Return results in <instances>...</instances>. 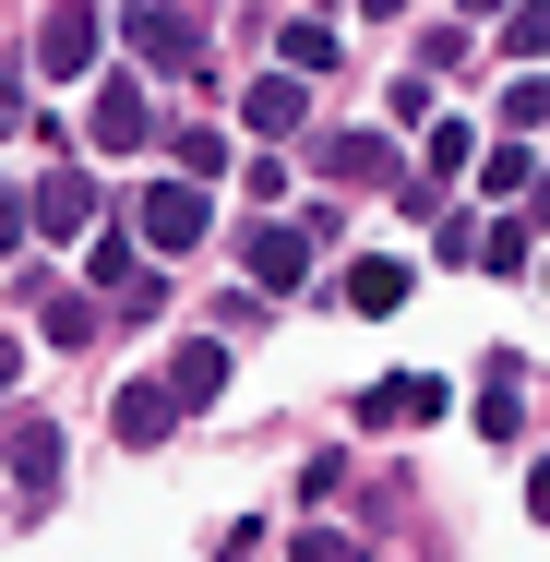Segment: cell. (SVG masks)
Returning <instances> with one entry per match:
<instances>
[{
	"mask_svg": "<svg viewBox=\"0 0 550 562\" xmlns=\"http://www.w3.org/2000/svg\"><path fill=\"white\" fill-rule=\"evenodd\" d=\"M503 48H515V60H550V0H527V12H515V36H503Z\"/></svg>",
	"mask_w": 550,
	"mask_h": 562,
	"instance_id": "cell-21",
	"label": "cell"
},
{
	"mask_svg": "<svg viewBox=\"0 0 550 562\" xmlns=\"http://www.w3.org/2000/svg\"><path fill=\"white\" fill-rule=\"evenodd\" d=\"M324 239H335V216H324V204H312V216H276V227H251V288H312Z\"/></svg>",
	"mask_w": 550,
	"mask_h": 562,
	"instance_id": "cell-1",
	"label": "cell"
},
{
	"mask_svg": "<svg viewBox=\"0 0 550 562\" xmlns=\"http://www.w3.org/2000/svg\"><path fill=\"white\" fill-rule=\"evenodd\" d=\"M479 431H491V443H515V371H491V395H479Z\"/></svg>",
	"mask_w": 550,
	"mask_h": 562,
	"instance_id": "cell-20",
	"label": "cell"
},
{
	"mask_svg": "<svg viewBox=\"0 0 550 562\" xmlns=\"http://www.w3.org/2000/svg\"><path fill=\"white\" fill-rule=\"evenodd\" d=\"M85 132H97V156L144 144V132H156V120H144V85H132V72H97V109H85Z\"/></svg>",
	"mask_w": 550,
	"mask_h": 562,
	"instance_id": "cell-8",
	"label": "cell"
},
{
	"mask_svg": "<svg viewBox=\"0 0 550 562\" xmlns=\"http://www.w3.org/2000/svg\"><path fill=\"white\" fill-rule=\"evenodd\" d=\"M312 156H324V180H335V192H371V180H395V144H383V132H324Z\"/></svg>",
	"mask_w": 550,
	"mask_h": 562,
	"instance_id": "cell-9",
	"label": "cell"
},
{
	"mask_svg": "<svg viewBox=\"0 0 550 562\" xmlns=\"http://www.w3.org/2000/svg\"><path fill=\"white\" fill-rule=\"evenodd\" d=\"M120 443H168V431H180V383H120Z\"/></svg>",
	"mask_w": 550,
	"mask_h": 562,
	"instance_id": "cell-10",
	"label": "cell"
},
{
	"mask_svg": "<svg viewBox=\"0 0 550 562\" xmlns=\"http://www.w3.org/2000/svg\"><path fill=\"white\" fill-rule=\"evenodd\" d=\"M539 251H527V227H479V276H527Z\"/></svg>",
	"mask_w": 550,
	"mask_h": 562,
	"instance_id": "cell-18",
	"label": "cell"
},
{
	"mask_svg": "<svg viewBox=\"0 0 550 562\" xmlns=\"http://www.w3.org/2000/svg\"><path fill=\"white\" fill-rule=\"evenodd\" d=\"M371 12H407V0H371Z\"/></svg>",
	"mask_w": 550,
	"mask_h": 562,
	"instance_id": "cell-25",
	"label": "cell"
},
{
	"mask_svg": "<svg viewBox=\"0 0 550 562\" xmlns=\"http://www.w3.org/2000/svg\"><path fill=\"white\" fill-rule=\"evenodd\" d=\"M276 72H300V85L335 72V24H288V36H276Z\"/></svg>",
	"mask_w": 550,
	"mask_h": 562,
	"instance_id": "cell-15",
	"label": "cell"
},
{
	"mask_svg": "<svg viewBox=\"0 0 550 562\" xmlns=\"http://www.w3.org/2000/svg\"><path fill=\"white\" fill-rule=\"evenodd\" d=\"M24 216L48 227V239H97V180H85V168H48V180L24 192Z\"/></svg>",
	"mask_w": 550,
	"mask_h": 562,
	"instance_id": "cell-5",
	"label": "cell"
},
{
	"mask_svg": "<svg viewBox=\"0 0 550 562\" xmlns=\"http://www.w3.org/2000/svg\"><path fill=\"white\" fill-rule=\"evenodd\" d=\"M168 156H180V180H216V168H227V132H192V120H180Z\"/></svg>",
	"mask_w": 550,
	"mask_h": 562,
	"instance_id": "cell-17",
	"label": "cell"
},
{
	"mask_svg": "<svg viewBox=\"0 0 550 562\" xmlns=\"http://www.w3.org/2000/svg\"><path fill=\"white\" fill-rule=\"evenodd\" d=\"M527 204H539V227H550V180H539V192H527Z\"/></svg>",
	"mask_w": 550,
	"mask_h": 562,
	"instance_id": "cell-24",
	"label": "cell"
},
{
	"mask_svg": "<svg viewBox=\"0 0 550 562\" xmlns=\"http://www.w3.org/2000/svg\"><path fill=\"white\" fill-rule=\"evenodd\" d=\"M168 383H180V407H204V395L227 383V347H216V336H192L180 359H168Z\"/></svg>",
	"mask_w": 550,
	"mask_h": 562,
	"instance_id": "cell-14",
	"label": "cell"
},
{
	"mask_svg": "<svg viewBox=\"0 0 550 562\" xmlns=\"http://www.w3.org/2000/svg\"><path fill=\"white\" fill-rule=\"evenodd\" d=\"M539 288H550V251H539Z\"/></svg>",
	"mask_w": 550,
	"mask_h": 562,
	"instance_id": "cell-26",
	"label": "cell"
},
{
	"mask_svg": "<svg viewBox=\"0 0 550 562\" xmlns=\"http://www.w3.org/2000/svg\"><path fill=\"white\" fill-rule=\"evenodd\" d=\"M97 48H109V12L97 0H60L48 36H36V72H97Z\"/></svg>",
	"mask_w": 550,
	"mask_h": 562,
	"instance_id": "cell-4",
	"label": "cell"
},
{
	"mask_svg": "<svg viewBox=\"0 0 550 562\" xmlns=\"http://www.w3.org/2000/svg\"><path fill=\"white\" fill-rule=\"evenodd\" d=\"M204 180H156V192H144V204H132V239H144V251H192V239H204Z\"/></svg>",
	"mask_w": 550,
	"mask_h": 562,
	"instance_id": "cell-3",
	"label": "cell"
},
{
	"mask_svg": "<svg viewBox=\"0 0 550 562\" xmlns=\"http://www.w3.org/2000/svg\"><path fill=\"white\" fill-rule=\"evenodd\" d=\"M48 479H60V431H48V419H12V491L48 503Z\"/></svg>",
	"mask_w": 550,
	"mask_h": 562,
	"instance_id": "cell-11",
	"label": "cell"
},
{
	"mask_svg": "<svg viewBox=\"0 0 550 562\" xmlns=\"http://www.w3.org/2000/svg\"><path fill=\"white\" fill-rule=\"evenodd\" d=\"M479 180H491V192H539L550 168H539V156H527V144H491V156H479Z\"/></svg>",
	"mask_w": 550,
	"mask_h": 562,
	"instance_id": "cell-16",
	"label": "cell"
},
{
	"mask_svg": "<svg viewBox=\"0 0 550 562\" xmlns=\"http://www.w3.org/2000/svg\"><path fill=\"white\" fill-rule=\"evenodd\" d=\"M239 120H251L263 144H288V132H312V97H300V72H251V85H239Z\"/></svg>",
	"mask_w": 550,
	"mask_h": 562,
	"instance_id": "cell-6",
	"label": "cell"
},
{
	"mask_svg": "<svg viewBox=\"0 0 550 562\" xmlns=\"http://www.w3.org/2000/svg\"><path fill=\"white\" fill-rule=\"evenodd\" d=\"M431 407H442L431 371H395V383H371V395H359V419H431Z\"/></svg>",
	"mask_w": 550,
	"mask_h": 562,
	"instance_id": "cell-12",
	"label": "cell"
},
{
	"mask_svg": "<svg viewBox=\"0 0 550 562\" xmlns=\"http://www.w3.org/2000/svg\"><path fill=\"white\" fill-rule=\"evenodd\" d=\"M85 276H97V300H120V312H144V300H156V276H144V251H132L120 227L85 239Z\"/></svg>",
	"mask_w": 550,
	"mask_h": 562,
	"instance_id": "cell-7",
	"label": "cell"
},
{
	"mask_svg": "<svg viewBox=\"0 0 550 562\" xmlns=\"http://www.w3.org/2000/svg\"><path fill=\"white\" fill-rule=\"evenodd\" d=\"M120 36H132V60H144V72H204V24H192L180 0H132V24H120Z\"/></svg>",
	"mask_w": 550,
	"mask_h": 562,
	"instance_id": "cell-2",
	"label": "cell"
},
{
	"mask_svg": "<svg viewBox=\"0 0 550 562\" xmlns=\"http://www.w3.org/2000/svg\"><path fill=\"white\" fill-rule=\"evenodd\" d=\"M527 503H539V527H550V454H539V467H527Z\"/></svg>",
	"mask_w": 550,
	"mask_h": 562,
	"instance_id": "cell-22",
	"label": "cell"
},
{
	"mask_svg": "<svg viewBox=\"0 0 550 562\" xmlns=\"http://www.w3.org/2000/svg\"><path fill=\"white\" fill-rule=\"evenodd\" d=\"M479 12H515V0H467V24H479Z\"/></svg>",
	"mask_w": 550,
	"mask_h": 562,
	"instance_id": "cell-23",
	"label": "cell"
},
{
	"mask_svg": "<svg viewBox=\"0 0 550 562\" xmlns=\"http://www.w3.org/2000/svg\"><path fill=\"white\" fill-rule=\"evenodd\" d=\"M407 288H419V276H407L395 251H371V263H347V300H359V312H395Z\"/></svg>",
	"mask_w": 550,
	"mask_h": 562,
	"instance_id": "cell-13",
	"label": "cell"
},
{
	"mask_svg": "<svg viewBox=\"0 0 550 562\" xmlns=\"http://www.w3.org/2000/svg\"><path fill=\"white\" fill-rule=\"evenodd\" d=\"M419 168H431V180H454V168H467V120H431V144H419Z\"/></svg>",
	"mask_w": 550,
	"mask_h": 562,
	"instance_id": "cell-19",
	"label": "cell"
}]
</instances>
